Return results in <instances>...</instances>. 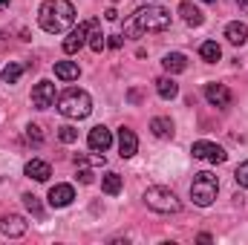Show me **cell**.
<instances>
[{
	"label": "cell",
	"mask_w": 248,
	"mask_h": 245,
	"mask_svg": "<svg viewBox=\"0 0 248 245\" xmlns=\"http://www.w3.org/2000/svg\"><path fill=\"white\" fill-rule=\"evenodd\" d=\"M107 35H101V29H98V23L93 20V29H90V49L93 52H101L104 46H107V41H104Z\"/></svg>",
	"instance_id": "24"
},
{
	"label": "cell",
	"mask_w": 248,
	"mask_h": 245,
	"mask_svg": "<svg viewBox=\"0 0 248 245\" xmlns=\"http://www.w3.org/2000/svg\"><path fill=\"white\" fill-rule=\"evenodd\" d=\"M156 92H159V98L170 101V98L179 95V84H176L173 78H159V81H156Z\"/></svg>",
	"instance_id": "18"
},
{
	"label": "cell",
	"mask_w": 248,
	"mask_h": 245,
	"mask_svg": "<svg viewBox=\"0 0 248 245\" xmlns=\"http://www.w3.org/2000/svg\"><path fill=\"white\" fill-rule=\"evenodd\" d=\"M38 23L49 35H61L75 23V6L69 0H44L38 9Z\"/></svg>",
	"instance_id": "1"
},
{
	"label": "cell",
	"mask_w": 248,
	"mask_h": 245,
	"mask_svg": "<svg viewBox=\"0 0 248 245\" xmlns=\"http://www.w3.org/2000/svg\"><path fill=\"white\" fill-rule=\"evenodd\" d=\"M205 3H217V0H205Z\"/></svg>",
	"instance_id": "33"
},
{
	"label": "cell",
	"mask_w": 248,
	"mask_h": 245,
	"mask_svg": "<svg viewBox=\"0 0 248 245\" xmlns=\"http://www.w3.org/2000/svg\"><path fill=\"white\" fill-rule=\"evenodd\" d=\"M136 150H139V138H136V133L127 130V127H122V130H119V153H122V159L136 156Z\"/></svg>",
	"instance_id": "13"
},
{
	"label": "cell",
	"mask_w": 248,
	"mask_h": 245,
	"mask_svg": "<svg viewBox=\"0 0 248 245\" xmlns=\"http://www.w3.org/2000/svg\"><path fill=\"white\" fill-rule=\"evenodd\" d=\"M58 138H61L63 144H72V141L78 138V130L69 127V124H63V127H58Z\"/></svg>",
	"instance_id": "26"
},
{
	"label": "cell",
	"mask_w": 248,
	"mask_h": 245,
	"mask_svg": "<svg viewBox=\"0 0 248 245\" xmlns=\"http://www.w3.org/2000/svg\"><path fill=\"white\" fill-rule=\"evenodd\" d=\"M205 98L211 107H228L231 104V90L225 84H208L205 87Z\"/></svg>",
	"instance_id": "10"
},
{
	"label": "cell",
	"mask_w": 248,
	"mask_h": 245,
	"mask_svg": "<svg viewBox=\"0 0 248 245\" xmlns=\"http://www.w3.org/2000/svg\"><path fill=\"white\" fill-rule=\"evenodd\" d=\"M72 199H75L72 184H55V187H49V205L52 208H66V205H72Z\"/></svg>",
	"instance_id": "12"
},
{
	"label": "cell",
	"mask_w": 248,
	"mask_h": 245,
	"mask_svg": "<svg viewBox=\"0 0 248 245\" xmlns=\"http://www.w3.org/2000/svg\"><path fill=\"white\" fill-rule=\"evenodd\" d=\"M23 205H26V211H29V214H35L38 219L44 216V205L38 202V196H35V193H23Z\"/></svg>",
	"instance_id": "25"
},
{
	"label": "cell",
	"mask_w": 248,
	"mask_h": 245,
	"mask_svg": "<svg viewBox=\"0 0 248 245\" xmlns=\"http://www.w3.org/2000/svg\"><path fill=\"white\" fill-rule=\"evenodd\" d=\"M23 75V66L20 63H15V61H9L6 66H3V72H0V78L6 81V84H17V78Z\"/></svg>",
	"instance_id": "23"
},
{
	"label": "cell",
	"mask_w": 248,
	"mask_h": 245,
	"mask_svg": "<svg viewBox=\"0 0 248 245\" xmlns=\"http://www.w3.org/2000/svg\"><path fill=\"white\" fill-rule=\"evenodd\" d=\"M78 63H72V61H58L55 63V78H61V81H75L78 78Z\"/></svg>",
	"instance_id": "20"
},
{
	"label": "cell",
	"mask_w": 248,
	"mask_h": 245,
	"mask_svg": "<svg viewBox=\"0 0 248 245\" xmlns=\"http://www.w3.org/2000/svg\"><path fill=\"white\" fill-rule=\"evenodd\" d=\"M237 6H240L243 12H248V0H237Z\"/></svg>",
	"instance_id": "31"
},
{
	"label": "cell",
	"mask_w": 248,
	"mask_h": 245,
	"mask_svg": "<svg viewBox=\"0 0 248 245\" xmlns=\"http://www.w3.org/2000/svg\"><path fill=\"white\" fill-rule=\"evenodd\" d=\"M234 179H237L240 187H248V162H243V165L234 170Z\"/></svg>",
	"instance_id": "27"
},
{
	"label": "cell",
	"mask_w": 248,
	"mask_h": 245,
	"mask_svg": "<svg viewBox=\"0 0 248 245\" xmlns=\"http://www.w3.org/2000/svg\"><path fill=\"white\" fill-rule=\"evenodd\" d=\"M26 138H29V141H35V144H41V141H44L41 127H38V124H29V127H26Z\"/></svg>",
	"instance_id": "28"
},
{
	"label": "cell",
	"mask_w": 248,
	"mask_h": 245,
	"mask_svg": "<svg viewBox=\"0 0 248 245\" xmlns=\"http://www.w3.org/2000/svg\"><path fill=\"white\" fill-rule=\"evenodd\" d=\"M58 113L66 116V119H87L93 113V98L84 90L69 87L66 92H61V98H58Z\"/></svg>",
	"instance_id": "3"
},
{
	"label": "cell",
	"mask_w": 248,
	"mask_h": 245,
	"mask_svg": "<svg viewBox=\"0 0 248 245\" xmlns=\"http://www.w3.org/2000/svg\"><path fill=\"white\" fill-rule=\"evenodd\" d=\"M199 55H202V61L217 63L219 58H222V49H219V44H217V41H205V44L199 46Z\"/></svg>",
	"instance_id": "21"
},
{
	"label": "cell",
	"mask_w": 248,
	"mask_h": 245,
	"mask_svg": "<svg viewBox=\"0 0 248 245\" xmlns=\"http://www.w3.org/2000/svg\"><path fill=\"white\" fill-rule=\"evenodd\" d=\"M32 104L38 110H49L55 104V84L52 81H38L32 90Z\"/></svg>",
	"instance_id": "7"
},
{
	"label": "cell",
	"mask_w": 248,
	"mask_h": 245,
	"mask_svg": "<svg viewBox=\"0 0 248 245\" xmlns=\"http://www.w3.org/2000/svg\"><path fill=\"white\" fill-rule=\"evenodd\" d=\"M170 29V12L159 3H147L139 12H133V20L124 26L127 35H144V32H165Z\"/></svg>",
	"instance_id": "2"
},
{
	"label": "cell",
	"mask_w": 248,
	"mask_h": 245,
	"mask_svg": "<svg viewBox=\"0 0 248 245\" xmlns=\"http://www.w3.org/2000/svg\"><path fill=\"white\" fill-rule=\"evenodd\" d=\"M26 219L23 216H17V214H9V216H0V231L6 234V237H23L26 234Z\"/></svg>",
	"instance_id": "11"
},
{
	"label": "cell",
	"mask_w": 248,
	"mask_h": 245,
	"mask_svg": "<svg viewBox=\"0 0 248 245\" xmlns=\"http://www.w3.org/2000/svg\"><path fill=\"white\" fill-rule=\"evenodd\" d=\"M87 144H90V150H93V153H107V150L113 147V133H110L104 124H98V127H93V130H90Z\"/></svg>",
	"instance_id": "8"
},
{
	"label": "cell",
	"mask_w": 248,
	"mask_h": 245,
	"mask_svg": "<svg viewBox=\"0 0 248 245\" xmlns=\"http://www.w3.org/2000/svg\"><path fill=\"white\" fill-rule=\"evenodd\" d=\"M26 176L29 179H35V182H46L49 176H52V168L46 165V162H41V159H32V162H26Z\"/></svg>",
	"instance_id": "14"
},
{
	"label": "cell",
	"mask_w": 248,
	"mask_h": 245,
	"mask_svg": "<svg viewBox=\"0 0 248 245\" xmlns=\"http://www.w3.org/2000/svg\"><path fill=\"white\" fill-rule=\"evenodd\" d=\"M217 190H219V179H217L211 170H202V173H196L193 182H190V199H193V205L208 208V205H214Z\"/></svg>",
	"instance_id": "5"
},
{
	"label": "cell",
	"mask_w": 248,
	"mask_h": 245,
	"mask_svg": "<svg viewBox=\"0 0 248 245\" xmlns=\"http://www.w3.org/2000/svg\"><path fill=\"white\" fill-rule=\"evenodd\" d=\"M190 153H193V159H202V162H211V165H222L228 159V153L214 141H193Z\"/></svg>",
	"instance_id": "6"
},
{
	"label": "cell",
	"mask_w": 248,
	"mask_h": 245,
	"mask_svg": "<svg viewBox=\"0 0 248 245\" xmlns=\"http://www.w3.org/2000/svg\"><path fill=\"white\" fill-rule=\"evenodd\" d=\"M150 130H153L156 138H170V136H173V122L165 119V116H156V119L150 122Z\"/></svg>",
	"instance_id": "19"
},
{
	"label": "cell",
	"mask_w": 248,
	"mask_h": 245,
	"mask_svg": "<svg viewBox=\"0 0 248 245\" xmlns=\"http://www.w3.org/2000/svg\"><path fill=\"white\" fill-rule=\"evenodd\" d=\"M78 179H81L84 184H93V179H95V173H93V170H87V168H81V170H78Z\"/></svg>",
	"instance_id": "29"
},
{
	"label": "cell",
	"mask_w": 248,
	"mask_h": 245,
	"mask_svg": "<svg viewBox=\"0 0 248 245\" xmlns=\"http://www.w3.org/2000/svg\"><path fill=\"white\" fill-rule=\"evenodd\" d=\"M162 66H165L170 75H176V72H185L187 69V58L182 52H168V55L162 58Z\"/></svg>",
	"instance_id": "17"
},
{
	"label": "cell",
	"mask_w": 248,
	"mask_h": 245,
	"mask_svg": "<svg viewBox=\"0 0 248 245\" xmlns=\"http://www.w3.org/2000/svg\"><path fill=\"white\" fill-rule=\"evenodd\" d=\"M144 205L156 214H179L182 211V202L176 199V193L170 187H162V184H153L144 190Z\"/></svg>",
	"instance_id": "4"
},
{
	"label": "cell",
	"mask_w": 248,
	"mask_h": 245,
	"mask_svg": "<svg viewBox=\"0 0 248 245\" xmlns=\"http://www.w3.org/2000/svg\"><path fill=\"white\" fill-rule=\"evenodd\" d=\"M6 3H9V0H0V6H6Z\"/></svg>",
	"instance_id": "32"
},
{
	"label": "cell",
	"mask_w": 248,
	"mask_h": 245,
	"mask_svg": "<svg viewBox=\"0 0 248 245\" xmlns=\"http://www.w3.org/2000/svg\"><path fill=\"white\" fill-rule=\"evenodd\" d=\"M101 190H104V193H110V196H116V193L122 190V176H119V173H113V170H110V173H104V179H101Z\"/></svg>",
	"instance_id": "22"
},
{
	"label": "cell",
	"mask_w": 248,
	"mask_h": 245,
	"mask_svg": "<svg viewBox=\"0 0 248 245\" xmlns=\"http://www.w3.org/2000/svg\"><path fill=\"white\" fill-rule=\"evenodd\" d=\"M225 38H228V44L243 46V44L248 41V26H246V23H240V20L228 23V26H225Z\"/></svg>",
	"instance_id": "16"
},
{
	"label": "cell",
	"mask_w": 248,
	"mask_h": 245,
	"mask_svg": "<svg viewBox=\"0 0 248 245\" xmlns=\"http://www.w3.org/2000/svg\"><path fill=\"white\" fill-rule=\"evenodd\" d=\"M107 44H110L113 49H119V46H122L124 41H122V35H110V41H107Z\"/></svg>",
	"instance_id": "30"
},
{
	"label": "cell",
	"mask_w": 248,
	"mask_h": 245,
	"mask_svg": "<svg viewBox=\"0 0 248 245\" xmlns=\"http://www.w3.org/2000/svg\"><path fill=\"white\" fill-rule=\"evenodd\" d=\"M90 29H93V20H90V23H81L78 29H72V32H69V38L63 41V52H66V55H75V52H78V49L87 44V38H90Z\"/></svg>",
	"instance_id": "9"
},
{
	"label": "cell",
	"mask_w": 248,
	"mask_h": 245,
	"mask_svg": "<svg viewBox=\"0 0 248 245\" xmlns=\"http://www.w3.org/2000/svg\"><path fill=\"white\" fill-rule=\"evenodd\" d=\"M179 15H182V20H185L187 26H202V23H205V15H202V9H199V6H193L190 0L179 3Z\"/></svg>",
	"instance_id": "15"
}]
</instances>
